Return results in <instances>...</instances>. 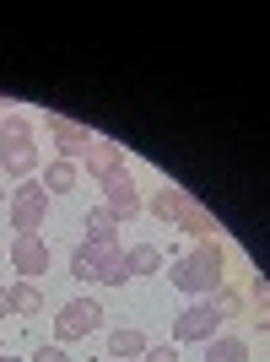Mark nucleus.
I'll list each match as a JSON object with an SVG mask.
<instances>
[{
  "instance_id": "5701e85b",
  "label": "nucleus",
  "mask_w": 270,
  "mask_h": 362,
  "mask_svg": "<svg viewBox=\"0 0 270 362\" xmlns=\"http://www.w3.org/2000/svg\"><path fill=\"white\" fill-rule=\"evenodd\" d=\"M0 314H11V303H6V281H0Z\"/></svg>"
},
{
  "instance_id": "a211bd4d",
  "label": "nucleus",
  "mask_w": 270,
  "mask_h": 362,
  "mask_svg": "<svg viewBox=\"0 0 270 362\" xmlns=\"http://www.w3.org/2000/svg\"><path fill=\"white\" fill-rule=\"evenodd\" d=\"M206 362H249V346L238 335H211L206 341Z\"/></svg>"
},
{
  "instance_id": "0eeeda50",
  "label": "nucleus",
  "mask_w": 270,
  "mask_h": 362,
  "mask_svg": "<svg viewBox=\"0 0 270 362\" xmlns=\"http://www.w3.org/2000/svg\"><path fill=\"white\" fill-rule=\"evenodd\" d=\"M81 168H87L98 184H108V179H119V173H130V168H124V151L114 146V141H92V146L81 151Z\"/></svg>"
},
{
  "instance_id": "1a4fd4ad",
  "label": "nucleus",
  "mask_w": 270,
  "mask_h": 362,
  "mask_svg": "<svg viewBox=\"0 0 270 362\" xmlns=\"http://www.w3.org/2000/svg\"><path fill=\"white\" fill-rule=\"evenodd\" d=\"M11 265H16V276L22 281H38V276L49 271V243L33 233V238H16L11 243Z\"/></svg>"
},
{
  "instance_id": "aec40b11",
  "label": "nucleus",
  "mask_w": 270,
  "mask_h": 362,
  "mask_svg": "<svg viewBox=\"0 0 270 362\" xmlns=\"http://www.w3.org/2000/svg\"><path fill=\"white\" fill-rule=\"evenodd\" d=\"M211 308H216V314H222V319L243 314V292H238V287H227V281H222V287L211 292Z\"/></svg>"
},
{
  "instance_id": "f03ea898",
  "label": "nucleus",
  "mask_w": 270,
  "mask_h": 362,
  "mask_svg": "<svg viewBox=\"0 0 270 362\" xmlns=\"http://www.w3.org/2000/svg\"><path fill=\"white\" fill-rule=\"evenodd\" d=\"M0 168L11 173V179H28L38 157H33V124L22 114H6L0 119Z\"/></svg>"
},
{
  "instance_id": "39448f33",
  "label": "nucleus",
  "mask_w": 270,
  "mask_h": 362,
  "mask_svg": "<svg viewBox=\"0 0 270 362\" xmlns=\"http://www.w3.org/2000/svg\"><path fill=\"white\" fill-rule=\"evenodd\" d=\"M216 325H222V314L211 308V298H195L179 319H173V346H184V341H211Z\"/></svg>"
},
{
  "instance_id": "6e6552de",
  "label": "nucleus",
  "mask_w": 270,
  "mask_h": 362,
  "mask_svg": "<svg viewBox=\"0 0 270 362\" xmlns=\"http://www.w3.org/2000/svg\"><path fill=\"white\" fill-rule=\"evenodd\" d=\"M103 206L114 211V222H130V216H141V189H135V179L130 173H119V179H108L103 184Z\"/></svg>"
},
{
  "instance_id": "393cba45",
  "label": "nucleus",
  "mask_w": 270,
  "mask_h": 362,
  "mask_svg": "<svg viewBox=\"0 0 270 362\" xmlns=\"http://www.w3.org/2000/svg\"><path fill=\"white\" fill-rule=\"evenodd\" d=\"M0 206H6V184H0Z\"/></svg>"
},
{
  "instance_id": "b1692460",
  "label": "nucleus",
  "mask_w": 270,
  "mask_h": 362,
  "mask_svg": "<svg viewBox=\"0 0 270 362\" xmlns=\"http://www.w3.org/2000/svg\"><path fill=\"white\" fill-rule=\"evenodd\" d=\"M0 362H28V357H6V351H0Z\"/></svg>"
},
{
  "instance_id": "9d476101",
  "label": "nucleus",
  "mask_w": 270,
  "mask_h": 362,
  "mask_svg": "<svg viewBox=\"0 0 270 362\" xmlns=\"http://www.w3.org/2000/svg\"><path fill=\"white\" fill-rule=\"evenodd\" d=\"M151 341L135 325H119V330H108V357L114 362H141V351H146Z\"/></svg>"
},
{
  "instance_id": "ddd939ff",
  "label": "nucleus",
  "mask_w": 270,
  "mask_h": 362,
  "mask_svg": "<svg viewBox=\"0 0 270 362\" xmlns=\"http://www.w3.org/2000/svg\"><path fill=\"white\" fill-rule=\"evenodd\" d=\"M184 206H189V195H184V189H157V195L141 200V211H151L157 222H179Z\"/></svg>"
},
{
  "instance_id": "423d86ee",
  "label": "nucleus",
  "mask_w": 270,
  "mask_h": 362,
  "mask_svg": "<svg viewBox=\"0 0 270 362\" xmlns=\"http://www.w3.org/2000/svg\"><path fill=\"white\" fill-rule=\"evenodd\" d=\"M44 130H49V136H54V151H60L65 163H76V157H81V151H87L92 141H98V136H92V130H87V124L65 119V114H54V108H49V114H44Z\"/></svg>"
},
{
  "instance_id": "f257e3e1",
  "label": "nucleus",
  "mask_w": 270,
  "mask_h": 362,
  "mask_svg": "<svg viewBox=\"0 0 270 362\" xmlns=\"http://www.w3.org/2000/svg\"><path fill=\"white\" fill-rule=\"evenodd\" d=\"M222 271H227L222 238H200L184 259H173V265H168V287L189 292V298H211V292L222 287Z\"/></svg>"
},
{
  "instance_id": "7ed1b4c3",
  "label": "nucleus",
  "mask_w": 270,
  "mask_h": 362,
  "mask_svg": "<svg viewBox=\"0 0 270 362\" xmlns=\"http://www.w3.org/2000/svg\"><path fill=\"white\" fill-rule=\"evenodd\" d=\"M103 325V303L98 298H71L54 314V346H71V341H87L92 330Z\"/></svg>"
},
{
  "instance_id": "a878e982",
  "label": "nucleus",
  "mask_w": 270,
  "mask_h": 362,
  "mask_svg": "<svg viewBox=\"0 0 270 362\" xmlns=\"http://www.w3.org/2000/svg\"><path fill=\"white\" fill-rule=\"evenodd\" d=\"M0 351H6V346H0Z\"/></svg>"
},
{
  "instance_id": "9b49d317",
  "label": "nucleus",
  "mask_w": 270,
  "mask_h": 362,
  "mask_svg": "<svg viewBox=\"0 0 270 362\" xmlns=\"http://www.w3.org/2000/svg\"><path fill=\"white\" fill-rule=\"evenodd\" d=\"M81 233H87V243H119V222H114V211L108 206H92L87 216H81Z\"/></svg>"
},
{
  "instance_id": "4be33fe9",
  "label": "nucleus",
  "mask_w": 270,
  "mask_h": 362,
  "mask_svg": "<svg viewBox=\"0 0 270 362\" xmlns=\"http://www.w3.org/2000/svg\"><path fill=\"white\" fill-rule=\"evenodd\" d=\"M28 362H71V351H65V346H54V341H49V346H38V351H33Z\"/></svg>"
},
{
  "instance_id": "f8f14e48",
  "label": "nucleus",
  "mask_w": 270,
  "mask_h": 362,
  "mask_svg": "<svg viewBox=\"0 0 270 362\" xmlns=\"http://www.w3.org/2000/svg\"><path fill=\"white\" fill-rule=\"evenodd\" d=\"M76 179H81V173H76V163L54 157V163H49L44 173H38V189H44V195H71V189H76Z\"/></svg>"
},
{
  "instance_id": "f3484780",
  "label": "nucleus",
  "mask_w": 270,
  "mask_h": 362,
  "mask_svg": "<svg viewBox=\"0 0 270 362\" xmlns=\"http://www.w3.org/2000/svg\"><path fill=\"white\" fill-rule=\"evenodd\" d=\"M98 281H103V287H124V281H130V265H124V249H119V243L103 249V259H98Z\"/></svg>"
},
{
  "instance_id": "6ab92c4d",
  "label": "nucleus",
  "mask_w": 270,
  "mask_h": 362,
  "mask_svg": "<svg viewBox=\"0 0 270 362\" xmlns=\"http://www.w3.org/2000/svg\"><path fill=\"white\" fill-rule=\"evenodd\" d=\"M173 227H184V233H195V238H211V233H216V227H211V211H200L195 200H189V206L179 211V222H173Z\"/></svg>"
},
{
  "instance_id": "dca6fc26",
  "label": "nucleus",
  "mask_w": 270,
  "mask_h": 362,
  "mask_svg": "<svg viewBox=\"0 0 270 362\" xmlns=\"http://www.w3.org/2000/svg\"><path fill=\"white\" fill-rule=\"evenodd\" d=\"M6 303H11V314H38V308H44V287H38V281H11V287H6Z\"/></svg>"
},
{
  "instance_id": "4468645a",
  "label": "nucleus",
  "mask_w": 270,
  "mask_h": 362,
  "mask_svg": "<svg viewBox=\"0 0 270 362\" xmlns=\"http://www.w3.org/2000/svg\"><path fill=\"white\" fill-rule=\"evenodd\" d=\"M108 249H114V243H108ZM98 259H103V243H76L71 249V276L76 281H98Z\"/></svg>"
},
{
  "instance_id": "2eb2a0df",
  "label": "nucleus",
  "mask_w": 270,
  "mask_h": 362,
  "mask_svg": "<svg viewBox=\"0 0 270 362\" xmlns=\"http://www.w3.org/2000/svg\"><path fill=\"white\" fill-rule=\"evenodd\" d=\"M124 265H130V281L135 276H157L163 271V249H157V243H130V249H124Z\"/></svg>"
},
{
  "instance_id": "20e7f679",
  "label": "nucleus",
  "mask_w": 270,
  "mask_h": 362,
  "mask_svg": "<svg viewBox=\"0 0 270 362\" xmlns=\"http://www.w3.org/2000/svg\"><path fill=\"white\" fill-rule=\"evenodd\" d=\"M6 211H11L16 238H33V233L44 227V216H49V195L38 189V179H22V189L6 200Z\"/></svg>"
},
{
  "instance_id": "412c9836",
  "label": "nucleus",
  "mask_w": 270,
  "mask_h": 362,
  "mask_svg": "<svg viewBox=\"0 0 270 362\" xmlns=\"http://www.w3.org/2000/svg\"><path fill=\"white\" fill-rule=\"evenodd\" d=\"M141 362H179V346H173V341H168V346H146Z\"/></svg>"
}]
</instances>
